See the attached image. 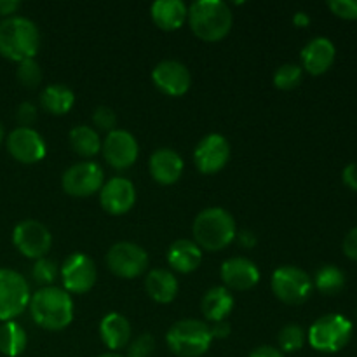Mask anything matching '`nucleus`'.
<instances>
[{
	"mask_svg": "<svg viewBox=\"0 0 357 357\" xmlns=\"http://www.w3.org/2000/svg\"><path fill=\"white\" fill-rule=\"evenodd\" d=\"M31 319L35 324L49 331H61L73 321V302L65 289L47 286L30 296Z\"/></svg>",
	"mask_w": 357,
	"mask_h": 357,
	"instance_id": "obj_1",
	"label": "nucleus"
},
{
	"mask_svg": "<svg viewBox=\"0 0 357 357\" xmlns=\"http://www.w3.org/2000/svg\"><path fill=\"white\" fill-rule=\"evenodd\" d=\"M187 21L195 37L206 42H218L232 30L234 14L223 0H197L188 7Z\"/></svg>",
	"mask_w": 357,
	"mask_h": 357,
	"instance_id": "obj_2",
	"label": "nucleus"
},
{
	"mask_svg": "<svg viewBox=\"0 0 357 357\" xmlns=\"http://www.w3.org/2000/svg\"><path fill=\"white\" fill-rule=\"evenodd\" d=\"M194 243L204 251H220L232 244L236 239V220L227 209L208 208L202 209L192 225Z\"/></svg>",
	"mask_w": 357,
	"mask_h": 357,
	"instance_id": "obj_3",
	"label": "nucleus"
},
{
	"mask_svg": "<svg viewBox=\"0 0 357 357\" xmlns=\"http://www.w3.org/2000/svg\"><path fill=\"white\" fill-rule=\"evenodd\" d=\"M40 47L37 24L24 16H10L0 23V54L10 61L33 59Z\"/></svg>",
	"mask_w": 357,
	"mask_h": 357,
	"instance_id": "obj_4",
	"label": "nucleus"
},
{
	"mask_svg": "<svg viewBox=\"0 0 357 357\" xmlns=\"http://www.w3.org/2000/svg\"><path fill=\"white\" fill-rule=\"evenodd\" d=\"M169 351L178 357H201L213 344L211 328L206 321L183 319L174 323L166 335Z\"/></svg>",
	"mask_w": 357,
	"mask_h": 357,
	"instance_id": "obj_5",
	"label": "nucleus"
},
{
	"mask_svg": "<svg viewBox=\"0 0 357 357\" xmlns=\"http://www.w3.org/2000/svg\"><path fill=\"white\" fill-rule=\"evenodd\" d=\"M352 323L340 314L319 317L309 330L310 347L319 352H338L351 342Z\"/></svg>",
	"mask_w": 357,
	"mask_h": 357,
	"instance_id": "obj_6",
	"label": "nucleus"
},
{
	"mask_svg": "<svg viewBox=\"0 0 357 357\" xmlns=\"http://www.w3.org/2000/svg\"><path fill=\"white\" fill-rule=\"evenodd\" d=\"M272 293L288 305H300L312 295L314 282L305 271L293 265L275 268L271 279Z\"/></svg>",
	"mask_w": 357,
	"mask_h": 357,
	"instance_id": "obj_7",
	"label": "nucleus"
},
{
	"mask_svg": "<svg viewBox=\"0 0 357 357\" xmlns=\"http://www.w3.org/2000/svg\"><path fill=\"white\" fill-rule=\"evenodd\" d=\"M30 286L16 271L0 268V321L16 319L30 303Z\"/></svg>",
	"mask_w": 357,
	"mask_h": 357,
	"instance_id": "obj_8",
	"label": "nucleus"
},
{
	"mask_svg": "<svg viewBox=\"0 0 357 357\" xmlns=\"http://www.w3.org/2000/svg\"><path fill=\"white\" fill-rule=\"evenodd\" d=\"M108 271L121 279H135L149 268V255L142 246L135 243H117L108 250L107 257Z\"/></svg>",
	"mask_w": 357,
	"mask_h": 357,
	"instance_id": "obj_9",
	"label": "nucleus"
},
{
	"mask_svg": "<svg viewBox=\"0 0 357 357\" xmlns=\"http://www.w3.org/2000/svg\"><path fill=\"white\" fill-rule=\"evenodd\" d=\"M13 243L23 257L31 260L45 258L52 246V236L38 220H23L13 230Z\"/></svg>",
	"mask_w": 357,
	"mask_h": 357,
	"instance_id": "obj_10",
	"label": "nucleus"
},
{
	"mask_svg": "<svg viewBox=\"0 0 357 357\" xmlns=\"http://www.w3.org/2000/svg\"><path fill=\"white\" fill-rule=\"evenodd\" d=\"M105 183V173L100 164L77 162L63 173L61 187L72 197H89L101 190Z\"/></svg>",
	"mask_w": 357,
	"mask_h": 357,
	"instance_id": "obj_11",
	"label": "nucleus"
},
{
	"mask_svg": "<svg viewBox=\"0 0 357 357\" xmlns=\"http://www.w3.org/2000/svg\"><path fill=\"white\" fill-rule=\"evenodd\" d=\"M59 275H61L66 293L84 295V293L91 291L96 284L98 271L93 258L84 253H73L63 261Z\"/></svg>",
	"mask_w": 357,
	"mask_h": 357,
	"instance_id": "obj_12",
	"label": "nucleus"
},
{
	"mask_svg": "<svg viewBox=\"0 0 357 357\" xmlns=\"http://www.w3.org/2000/svg\"><path fill=\"white\" fill-rule=\"evenodd\" d=\"M230 160V143L218 132L204 136L194 150L195 167L202 174L220 173Z\"/></svg>",
	"mask_w": 357,
	"mask_h": 357,
	"instance_id": "obj_13",
	"label": "nucleus"
},
{
	"mask_svg": "<svg viewBox=\"0 0 357 357\" xmlns=\"http://www.w3.org/2000/svg\"><path fill=\"white\" fill-rule=\"evenodd\" d=\"M101 153L112 167L128 169L138 159L139 146L131 132L124 129H114L101 142Z\"/></svg>",
	"mask_w": 357,
	"mask_h": 357,
	"instance_id": "obj_14",
	"label": "nucleus"
},
{
	"mask_svg": "<svg viewBox=\"0 0 357 357\" xmlns=\"http://www.w3.org/2000/svg\"><path fill=\"white\" fill-rule=\"evenodd\" d=\"M7 152L21 164H35L47 152L44 138L33 128H16L6 138Z\"/></svg>",
	"mask_w": 357,
	"mask_h": 357,
	"instance_id": "obj_15",
	"label": "nucleus"
},
{
	"mask_svg": "<svg viewBox=\"0 0 357 357\" xmlns=\"http://www.w3.org/2000/svg\"><path fill=\"white\" fill-rule=\"evenodd\" d=\"M152 80L167 96H183L192 86L190 72L176 59H164L157 63L152 72Z\"/></svg>",
	"mask_w": 357,
	"mask_h": 357,
	"instance_id": "obj_16",
	"label": "nucleus"
},
{
	"mask_svg": "<svg viewBox=\"0 0 357 357\" xmlns=\"http://www.w3.org/2000/svg\"><path fill=\"white\" fill-rule=\"evenodd\" d=\"M136 202V188L128 178L115 176L105 181L100 190V204L108 215L121 216L131 211Z\"/></svg>",
	"mask_w": 357,
	"mask_h": 357,
	"instance_id": "obj_17",
	"label": "nucleus"
},
{
	"mask_svg": "<svg viewBox=\"0 0 357 357\" xmlns=\"http://www.w3.org/2000/svg\"><path fill=\"white\" fill-rule=\"evenodd\" d=\"M220 275H222L225 288L229 291L230 289L232 291H248V289L255 288L260 281L258 267L244 257H234L223 261Z\"/></svg>",
	"mask_w": 357,
	"mask_h": 357,
	"instance_id": "obj_18",
	"label": "nucleus"
},
{
	"mask_svg": "<svg viewBox=\"0 0 357 357\" xmlns=\"http://www.w3.org/2000/svg\"><path fill=\"white\" fill-rule=\"evenodd\" d=\"M183 159L173 149H157L149 160L150 176L159 185H174L183 174Z\"/></svg>",
	"mask_w": 357,
	"mask_h": 357,
	"instance_id": "obj_19",
	"label": "nucleus"
},
{
	"mask_svg": "<svg viewBox=\"0 0 357 357\" xmlns=\"http://www.w3.org/2000/svg\"><path fill=\"white\" fill-rule=\"evenodd\" d=\"M335 45L330 38L316 37L302 49V63L303 70L310 75H323L330 70V66L335 61Z\"/></svg>",
	"mask_w": 357,
	"mask_h": 357,
	"instance_id": "obj_20",
	"label": "nucleus"
},
{
	"mask_svg": "<svg viewBox=\"0 0 357 357\" xmlns=\"http://www.w3.org/2000/svg\"><path fill=\"white\" fill-rule=\"evenodd\" d=\"M167 264L180 274L197 271L202 261V250L190 239H178L167 250Z\"/></svg>",
	"mask_w": 357,
	"mask_h": 357,
	"instance_id": "obj_21",
	"label": "nucleus"
},
{
	"mask_svg": "<svg viewBox=\"0 0 357 357\" xmlns=\"http://www.w3.org/2000/svg\"><path fill=\"white\" fill-rule=\"evenodd\" d=\"M100 337L110 351H121L131 340V324L122 314H107L100 323Z\"/></svg>",
	"mask_w": 357,
	"mask_h": 357,
	"instance_id": "obj_22",
	"label": "nucleus"
},
{
	"mask_svg": "<svg viewBox=\"0 0 357 357\" xmlns=\"http://www.w3.org/2000/svg\"><path fill=\"white\" fill-rule=\"evenodd\" d=\"M150 14L160 30L174 31L187 21L188 7L181 0H157L150 7Z\"/></svg>",
	"mask_w": 357,
	"mask_h": 357,
	"instance_id": "obj_23",
	"label": "nucleus"
},
{
	"mask_svg": "<svg viewBox=\"0 0 357 357\" xmlns=\"http://www.w3.org/2000/svg\"><path fill=\"white\" fill-rule=\"evenodd\" d=\"M234 310V296L225 286H215L208 289L201 300V312L211 323L227 321Z\"/></svg>",
	"mask_w": 357,
	"mask_h": 357,
	"instance_id": "obj_24",
	"label": "nucleus"
},
{
	"mask_svg": "<svg viewBox=\"0 0 357 357\" xmlns=\"http://www.w3.org/2000/svg\"><path fill=\"white\" fill-rule=\"evenodd\" d=\"M145 289L157 303H171L178 295V279L166 268H152L145 278Z\"/></svg>",
	"mask_w": 357,
	"mask_h": 357,
	"instance_id": "obj_25",
	"label": "nucleus"
},
{
	"mask_svg": "<svg viewBox=\"0 0 357 357\" xmlns=\"http://www.w3.org/2000/svg\"><path fill=\"white\" fill-rule=\"evenodd\" d=\"M73 103H75V96H73L72 89L61 84H52L47 86L40 94V107L44 108L47 114L52 115H65L72 110Z\"/></svg>",
	"mask_w": 357,
	"mask_h": 357,
	"instance_id": "obj_26",
	"label": "nucleus"
},
{
	"mask_svg": "<svg viewBox=\"0 0 357 357\" xmlns=\"http://www.w3.org/2000/svg\"><path fill=\"white\" fill-rule=\"evenodd\" d=\"M28 337L24 328L16 321L0 324V352L7 357H17L24 352Z\"/></svg>",
	"mask_w": 357,
	"mask_h": 357,
	"instance_id": "obj_27",
	"label": "nucleus"
},
{
	"mask_svg": "<svg viewBox=\"0 0 357 357\" xmlns=\"http://www.w3.org/2000/svg\"><path fill=\"white\" fill-rule=\"evenodd\" d=\"M70 146L80 157L91 159L101 152L100 135L91 126H75L68 135Z\"/></svg>",
	"mask_w": 357,
	"mask_h": 357,
	"instance_id": "obj_28",
	"label": "nucleus"
},
{
	"mask_svg": "<svg viewBox=\"0 0 357 357\" xmlns=\"http://www.w3.org/2000/svg\"><path fill=\"white\" fill-rule=\"evenodd\" d=\"M314 284L323 295H338L345 286V274L335 265H324L317 271Z\"/></svg>",
	"mask_w": 357,
	"mask_h": 357,
	"instance_id": "obj_29",
	"label": "nucleus"
},
{
	"mask_svg": "<svg viewBox=\"0 0 357 357\" xmlns=\"http://www.w3.org/2000/svg\"><path fill=\"white\" fill-rule=\"evenodd\" d=\"M303 77V68L295 63H284L274 73V86L282 91H291L300 86Z\"/></svg>",
	"mask_w": 357,
	"mask_h": 357,
	"instance_id": "obj_30",
	"label": "nucleus"
},
{
	"mask_svg": "<svg viewBox=\"0 0 357 357\" xmlns=\"http://www.w3.org/2000/svg\"><path fill=\"white\" fill-rule=\"evenodd\" d=\"M279 351L281 352H296L305 344V331L298 324H286L278 335Z\"/></svg>",
	"mask_w": 357,
	"mask_h": 357,
	"instance_id": "obj_31",
	"label": "nucleus"
},
{
	"mask_svg": "<svg viewBox=\"0 0 357 357\" xmlns=\"http://www.w3.org/2000/svg\"><path fill=\"white\" fill-rule=\"evenodd\" d=\"M59 271L58 265L54 260H49V258H40V260H35L33 267H31V278L37 284H40L42 288H47L52 286V282L58 278Z\"/></svg>",
	"mask_w": 357,
	"mask_h": 357,
	"instance_id": "obj_32",
	"label": "nucleus"
},
{
	"mask_svg": "<svg viewBox=\"0 0 357 357\" xmlns=\"http://www.w3.org/2000/svg\"><path fill=\"white\" fill-rule=\"evenodd\" d=\"M16 77L21 86L28 87V89H35L42 82L40 65L35 59H24V61H21L17 65Z\"/></svg>",
	"mask_w": 357,
	"mask_h": 357,
	"instance_id": "obj_33",
	"label": "nucleus"
},
{
	"mask_svg": "<svg viewBox=\"0 0 357 357\" xmlns=\"http://www.w3.org/2000/svg\"><path fill=\"white\" fill-rule=\"evenodd\" d=\"M155 351V338L150 333H142L128 345L126 357H150Z\"/></svg>",
	"mask_w": 357,
	"mask_h": 357,
	"instance_id": "obj_34",
	"label": "nucleus"
},
{
	"mask_svg": "<svg viewBox=\"0 0 357 357\" xmlns=\"http://www.w3.org/2000/svg\"><path fill=\"white\" fill-rule=\"evenodd\" d=\"M93 122L98 129H103V131H107L108 135V132L114 131L115 126H117V115H115V112L112 110L110 107L101 105V107L94 108Z\"/></svg>",
	"mask_w": 357,
	"mask_h": 357,
	"instance_id": "obj_35",
	"label": "nucleus"
},
{
	"mask_svg": "<svg viewBox=\"0 0 357 357\" xmlns=\"http://www.w3.org/2000/svg\"><path fill=\"white\" fill-rule=\"evenodd\" d=\"M328 7L342 20H357V0H330Z\"/></svg>",
	"mask_w": 357,
	"mask_h": 357,
	"instance_id": "obj_36",
	"label": "nucleus"
},
{
	"mask_svg": "<svg viewBox=\"0 0 357 357\" xmlns=\"http://www.w3.org/2000/svg\"><path fill=\"white\" fill-rule=\"evenodd\" d=\"M16 119L20 122V128H30L37 121V107L30 101H23L16 110Z\"/></svg>",
	"mask_w": 357,
	"mask_h": 357,
	"instance_id": "obj_37",
	"label": "nucleus"
},
{
	"mask_svg": "<svg viewBox=\"0 0 357 357\" xmlns=\"http://www.w3.org/2000/svg\"><path fill=\"white\" fill-rule=\"evenodd\" d=\"M344 253L351 260L357 261V227L351 230L344 239Z\"/></svg>",
	"mask_w": 357,
	"mask_h": 357,
	"instance_id": "obj_38",
	"label": "nucleus"
},
{
	"mask_svg": "<svg viewBox=\"0 0 357 357\" xmlns=\"http://www.w3.org/2000/svg\"><path fill=\"white\" fill-rule=\"evenodd\" d=\"M209 328H211L213 340H215V338L223 340V338L229 337L230 331H232V326H230V323H227V321H218V323H213V324H209Z\"/></svg>",
	"mask_w": 357,
	"mask_h": 357,
	"instance_id": "obj_39",
	"label": "nucleus"
},
{
	"mask_svg": "<svg viewBox=\"0 0 357 357\" xmlns=\"http://www.w3.org/2000/svg\"><path fill=\"white\" fill-rule=\"evenodd\" d=\"M342 178H344V183L347 185L352 190H357V162L349 164L345 166L344 173H342Z\"/></svg>",
	"mask_w": 357,
	"mask_h": 357,
	"instance_id": "obj_40",
	"label": "nucleus"
},
{
	"mask_svg": "<svg viewBox=\"0 0 357 357\" xmlns=\"http://www.w3.org/2000/svg\"><path fill=\"white\" fill-rule=\"evenodd\" d=\"M250 357H284V356H282V352L279 351V349L272 347V345H260V347H257L253 352H251Z\"/></svg>",
	"mask_w": 357,
	"mask_h": 357,
	"instance_id": "obj_41",
	"label": "nucleus"
},
{
	"mask_svg": "<svg viewBox=\"0 0 357 357\" xmlns=\"http://www.w3.org/2000/svg\"><path fill=\"white\" fill-rule=\"evenodd\" d=\"M237 241H239V244L243 248H248V250H251V248L257 246V236H255L251 230H243L241 234H237Z\"/></svg>",
	"mask_w": 357,
	"mask_h": 357,
	"instance_id": "obj_42",
	"label": "nucleus"
},
{
	"mask_svg": "<svg viewBox=\"0 0 357 357\" xmlns=\"http://www.w3.org/2000/svg\"><path fill=\"white\" fill-rule=\"evenodd\" d=\"M21 7V3L17 0H0V16L10 17V14L16 13Z\"/></svg>",
	"mask_w": 357,
	"mask_h": 357,
	"instance_id": "obj_43",
	"label": "nucleus"
},
{
	"mask_svg": "<svg viewBox=\"0 0 357 357\" xmlns=\"http://www.w3.org/2000/svg\"><path fill=\"white\" fill-rule=\"evenodd\" d=\"M293 23L296 24V26H307V24L310 23V17L309 14L303 13V10H298V13L293 16Z\"/></svg>",
	"mask_w": 357,
	"mask_h": 357,
	"instance_id": "obj_44",
	"label": "nucleus"
},
{
	"mask_svg": "<svg viewBox=\"0 0 357 357\" xmlns=\"http://www.w3.org/2000/svg\"><path fill=\"white\" fill-rule=\"evenodd\" d=\"M3 139H6V132H3V126L2 122H0V145H2Z\"/></svg>",
	"mask_w": 357,
	"mask_h": 357,
	"instance_id": "obj_45",
	"label": "nucleus"
},
{
	"mask_svg": "<svg viewBox=\"0 0 357 357\" xmlns=\"http://www.w3.org/2000/svg\"><path fill=\"white\" fill-rule=\"evenodd\" d=\"M100 357H124V356H121V354H105V356H100Z\"/></svg>",
	"mask_w": 357,
	"mask_h": 357,
	"instance_id": "obj_46",
	"label": "nucleus"
}]
</instances>
